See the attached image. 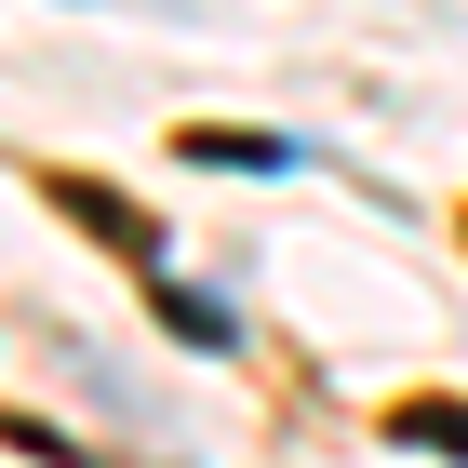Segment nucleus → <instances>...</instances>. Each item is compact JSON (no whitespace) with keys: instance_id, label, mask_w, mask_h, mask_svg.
<instances>
[{"instance_id":"obj_1","label":"nucleus","mask_w":468,"mask_h":468,"mask_svg":"<svg viewBox=\"0 0 468 468\" xmlns=\"http://www.w3.org/2000/svg\"><path fill=\"white\" fill-rule=\"evenodd\" d=\"M401 441H429V455H468V401H401Z\"/></svg>"}]
</instances>
